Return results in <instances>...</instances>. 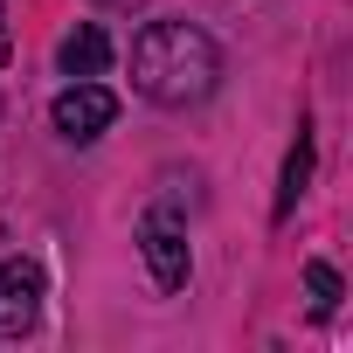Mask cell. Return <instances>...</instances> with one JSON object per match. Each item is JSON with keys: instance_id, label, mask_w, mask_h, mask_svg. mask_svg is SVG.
Here are the masks:
<instances>
[{"instance_id": "obj_1", "label": "cell", "mask_w": 353, "mask_h": 353, "mask_svg": "<svg viewBox=\"0 0 353 353\" xmlns=\"http://www.w3.org/2000/svg\"><path fill=\"white\" fill-rule=\"evenodd\" d=\"M215 77H222V49L194 21H152L132 42V83L152 104H201Z\"/></svg>"}, {"instance_id": "obj_2", "label": "cell", "mask_w": 353, "mask_h": 353, "mask_svg": "<svg viewBox=\"0 0 353 353\" xmlns=\"http://www.w3.org/2000/svg\"><path fill=\"white\" fill-rule=\"evenodd\" d=\"M49 118H56V132H63V139H77V145H83V139H97V132L118 118V97H111L104 83L77 77V83H70L56 104H49Z\"/></svg>"}, {"instance_id": "obj_3", "label": "cell", "mask_w": 353, "mask_h": 353, "mask_svg": "<svg viewBox=\"0 0 353 353\" xmlns=\"http://www.w3.org/2000/svg\"><path fill=\"white\" fill-rule=\"evenodd\" d=\"M42 312V263L14 256V263H0V339H21Z\"/></svg>"}, {"instance_id": "obj_4", "label": "cell", "mask_w": 353, "mask_h": 353, "mask_svg": "<svg viewBox=\"0 0 353 353\" xmlns=\"http://www.w3.org/2000/svg\"><path fill=\"white\" fill-rule=\"evenodd\" d=\"M139 250H145V263H152V284H159V291H181V284H188V236L173 229V222H145Z\"/></svg>"}, {"instance_id": "obj_5", "label": "cell", "mask_w": 353, "mask_h": 353, "mask_svg": "<svg viewBox=\"0 0 353 353\" xmlns=\"http://www.w3.org/2000/svg\"><path fill=\"white\" fill-rule=\"evenodd\" d=\"M56 63H63V77H104V63H111V35H104L97 21H83V28L63 35Z\"/></svg>"}, {"instance_id": "obj_6", "label": "cell", "mask_w": 353, "mask_h": 353, "mask_svg": "<svg viewBox=\"0 0 353 353\" xmlns=\"http://www.w3.org/2000/svg\"><path fill=\"white\" fill-rule=\"evenodd\" d=\"M305 188H312V125L298 118V139H291V152H284V181H277V222L305 201Z\"/></svg>"}, {"instance_id": "obj_7", "label": "cell", "mask_w": 353, "mask_h": 353, "mask_svg": "<svg viewBox=\"0 0 353 353\" xmlns=\"http://www.w3.org/2000/svg\"><path fill=\"white\" fill-rule=\"evenodd\" d=\"M305 284H312V305H319V312L339 305V270H332V263H305Z\"/></svg>"}, {"instance_id": "obj_8", "label": "cell", "mask_w": 353, "mask_h": 353, "mask_svg": "<svg viewBox=\"0 0 353 353\" xmlns=\"http://www.w3.org/2000/svg\"><path fill=\"white\" fill-rule=\"evenodd\" d=\"M14 56V42H8V8H0V63Z\"/></svg>"}, {"instance_id": "obj_9", "label": "cell", "mask_w": 353, "mask_h": 353, "mask_svg": "<svg viewBox=\"0 0 353 353\" xmlns=\"http://www.w3.org/2000/svg\"><path fill=\"white\" fill-rule=\"evenodd\" d=\"M97 8H139V0H97Z\"/></svg>"}]
</instances>
